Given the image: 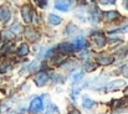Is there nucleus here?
<instances>
[{
	"instance_id": "17",
	"label": "nucleus",
	"mask_w": 128,
	"mask_h": 114,
	"mask_svg": "<svg viewBox=\"0 0 128 114\" xmlns=\"http://www.w3.org/2000/svg\"><path fill=\"white\" fill-rule=\"evenodd\" d=\"M20 31H24V30H22V26H21L20 24H18V22L14 24V25L10 27V32H11L12 35H16V34H19Z\"/></svg>"
},
{
	"instance_id": "27",
	"label": "nucleus",
	"mask_w": 128,
	"mask_h": 114,
	"mask_svg": "<svg viewBox=\"0 0 128 114\" xmlns=\"http://www.w3.org/2000/svg\"><path fill=\"white\" fill-rule=\"evenodd\" d=\"M123 75L128 78V67H123Z\"/></svg>"
},
{
	"instance_id": "26",
	"label": "nucleus",
	"mask_w": 128,
	"mask_h": 114,
	"mask_svg": "<svg viewBox=\"0 0 128 114\" xmlns=\"http://www.w3.org/2000/svg\"><path fill=\"white\" fill-rule=\"evenodd\" d=\"M68 114H81L80 113V111H77V109H75V108H72L70 112H68Z\"/></svg>"
},
{
	"instance_id": "25",
	"label": "nucleus",
	"mask_w": 128,
	"mask_h": 114,
	"mask_svg": "<svg viewBox=\"0 0 128 114\" xmlns=\"http://www.w3.org/2000/svg\"><path fill=\"white\" fill-rule=\"evenodd\" d=\"M36 1V4L40 6V7H45L46 5H47V2H46V0H35Z\"/></svg>"
},
{
	"instance_id": "3",
	"label": "nucleus",
	"mask_w": 128,
	"mask_h": 114,
	"mask_svg": "<svg viewBox=\"0 0 128 114\" xmlns=\"http://www.w3.org/2000/svg\"><path fill=\"white\" fill-rule=\"evenodd\" d=\"M57 51L62 55H70V53H74L75 52V48L72 46V43L70 42H62L57 46Z\"/></svg>"
},
{
	"instance_id": "20",
	"label": "nucleus",
	"mask_w": 128,
	"mask_h": 114,
	"mask_svg": "<svg viewBox=\"0 0 128 114\" xmlns=\"http://www.w3.org/2000/svg\"><path fill=\"white\" fill-rule=\"evenodd\" d=\"M82 106H84V108H86V109H90V108H92V107L94 106V101H92V99H90V98H85Z\"/></svg>"
},
{
	"instance_id": "18",
	"label": "nucleus",
	"mask_w": 128,
	"mask_h": 114,
	"mask_svg": "<svg viewBox=\"0 0 128 114\" xmlns=\"http://www.w3.org/2000/svg\"><path fill=\"white\" fill-rule=\"evenodd\" d=\"M84 68H85V71H87V72H92L93 70H96V68H97V65H96L94 62L87 61V62L85 63V66H84Z\"/></svg>"
},
{
	"instance_id": "6",
	"label": "nucleus",
	"mask_w": 128,
	"mask_h": 114,
	"mask_svg": "<svg viewBox=\"0 0 128 114\" xmlns=\"http://www.w3.org/2000/svg\"><path fill=\"white\" fill-rule=\"evenodd\" d=\"M55 7L60 11H68L70 10V1L68 0H56Z\"/></svg>"
},
{
	"instance_id": "24",
	"label": "nucleus",
	"mask_w": 128,
	"mask_h": 114,
	"mask_svg": "<svg viewBox=\"0 0 128 114\" xmlns=\"http://www.w3.org/2000/svg\"><path fill=\"white\" fill-rule=\"evenodd\" d=\"M101 4H106V5H113L116 4V0H100Z\"/></svg>"
},
{
	"instance_id": "10",
	"label": "nucleus",
	"mask_w": 128,
	"mask_h": 114,
	"mask_svg": "<svg viewBox=\"0 0 128 114\" xmlns=\"http://www.w3.org/2000/svg\"><path fill=\"white\" fill-rule=\"evenodd\" d=\"M124 81H122V79H117V81H113V82H111L110 84H106L104 86V89H107V91H113V89H116V88H120V87H122V86H124Z\"/></svg>"
},
{
	"instance_id": "9",
	"label": "nucleus",
	"mask_w": 128,
	"mask_h": 114,
	"mask_svg": "<svg viewBox=\"0 0 128 114\" xmlns=\"http://www.w3.org/2000/svg\"><path fill=\"white\" fill-rule=\"evenodd\" d=\"M25 36H26V38H28L29 41L35 42V41L39 38V32H38L36 30H34V29H26V30H25Z\"/></svg>"
},
{
	"instance_id": "23",
	"label": "nucleus",
	"mask_w": 128,
	"mask_h": 114,
	"mask_svg": "<svg viewBox=\"0 0 128 114\" xmlns=\"http://www.w3.org/2000/svg\"><path fill=\"white\" fill-rule=\"evenodd\" d=\"M9 68H10V65L6 63V62H4L2 65H0V72H2V73H5L6 70H9Z\"/></svg>"
},
{
	"instance_id": "12",
	"label": "nucleus",
	"mask_w": 128,
	"mask_h": 114,
	"mask_svg": "<svg viewBox=\"0 0 128 114\" xmlns=\"http://www.w3.org/2000/svg\"><path fill=\"white\" fill-rule=\"evenodd\" d=\"M72 46H74V48H75V50H82L84 47L87 46V41H86L85 38L78 37V38H76V40L74 41Z\"/></svg>"
},
{
	"instance_id": "22",
	"label": "nucleus",
	"mask_w": 128,
	"mask_h": 114,
	"mask_svg": "<svg viewBox=\"0 0 128 114\" xmlns=\"http://www.w3.org/2000/svg\"><path fill=\"white\" fill-rule=\"evenodd\" d=\"M39 67H40V63H39V62H32V63L30 65L29 70H30V72H34V71H36Z\"/></svg>"
},
{
	"instance_id": "13",
	"label": "nucleus",
	"mask_w": 128,
	"mask_h": 114,
	"mask_svg": "<svg viewBox=\"0 0 128 114\" xmlns=\"http://www.w3.org/2000/svg\"><path fill=\"white\" fill-rule=\"evenodd\" d=\"M16 53H18V56H26V55L29 53V46H28L26 43H21V45L19 46Z\"/></svg>"
},
{
	"instance_id": "5",
	"label": "nucleus",
	"mask_w": 128,
	"mask_h": 114,
	"mask_svg": "<svg viewBox=\"0 0 128 114\" xmlns=\"http://www.w3.org/2000/svg\"><path fill=\"white\" fill-rule=\"evenodd\" d=\"M97 61L100 65H103V66H108L111 63H113L114 61V57L113 56H110V55H106V53H102L97 57Z\"/></svg>"
},
{
	"instance_id": "8",
	"label": "nucleus",
	"mask_w": 128,
	"mask_h": 114,
	"mask_svg": "<svg viewBox=\"0 0 128 114\" xmlns=\"http://www.w3.org/2000/svg\"><path fill=\"white\" fill-rule=\"evenodd\" d=\"M11 16V12H10V9L8 6H1L0 7V21L5 22L10 19Z\"/></svg>"
},
{
	"instance_id": "14",
	"label": "nucleus",
	"mask_w": 128,
	"mask_h": 114,
	"mask_svg": "<svg viewBox=\"0 0 128 114\" xmlns=\"http://www.w3.org/2000/svg\"><path fill=\"white\" fill-rule=\"evenodd\" d=\"M117 17H120V14H118L117 11H107V12L104 14V19H106L107 21H113V20H116Z\"/></svg>"
},
{
	"instance_id": "28",
	"label": "nucleus",
	"mask_w": 128,
	"mask_h": 114,
	"mask_svg": "<svg viewBox=\"0 0 128 114\" xmlns=\"http://www.w3.org/2000/svg\"><path fill=\"white\" fill-rule=\"evenodd\" d=\"M123 1H124V2H123V5H124V7H126V9H127V10H128V0H123Z\"/></svg>"
},
{
	"instance_id": "11",
	"label": "nucleus",
	"mask_w": 128,
	"mask_h": 114,
	"mask_svg": "<svg viewBox=\"0 0 128 114\" xmlns=\"http://www.w3.org/2000/svg\"><path fill=\"white\" fill-rule=\"evenodd\" d=\"M90 19L94 22H100L101 21V11L98 7H93L92 11H90Z\"/></svg>"
},
{
	"instance_id": "19",
	"label": "nucleus",
	"mask_w": 128,
	"mask_h": 114,
	"mask_svg": "<svg viewBox=\"0 0 128 114\" xmlns=\"http://www.w3.org/2000/svg\"><path fill=\"white\" fill-rule=\"evenodd\" d=\"M12 36H14V35L10 32V30H2V31H1V38H2L4 41H9V40H11Z\"/></svg>"
},
{
	"instance_id": "1",
	"label": "nucleus",
	"mask_w": 128,
	"mask_h": 114,
	"mask_svg": "<svg viewBox=\"0 0 128 114\" xmlns=\"http://www.w3.org/2000/svg\"><path fill=\"white\" fill-rule=\"evenodd\" d=\"M42 108H44L42 99H41L40 97H36V98H34V99L31 101L29 111H30L31 114H39L41 111H42Z\"/></svg>"
},
{
	"instance_id": "2",
	"label": "nucleus",
	"mask_w": 128,
	"mask_h": 114,
	"mask_svg": "<svg viewBox=\"0 0 128 114\" xmlns=\"http://www.w3.org/2000/svg\"><path fill=\"white\" fill-rule=\"evenodd\" d=\"M32 15H34L32 7H31L29 4H28V5H24V6L21 7V16H22V19H24V21H25L26 24L32 22Z\"/></svg>"
},
{
	"instance_id": "16",
	"label": "nucleus",
	"mask_w": 128,
	"mask_h": 114,
	"mask_svg": "<svg viewBox=\"0 0 128 114\" xmlns=\"http://www.w3.org/2000/svg\"><path fill=\"white\" fill-rule=\"evenodd\" d=\"M48 21H50L52 25H60V24L62 22V19H61L60 16H56V15L51 14V15L48 16Z\"/></svg>"
},
{
	"instance_id": "15",
	"label": "nucleus",
	"mask_w": 128,
	"mask_h": 114,
	"mask_svg": "<svg viewBox=\"0 0 128 114\" xmlns=\"http://www.w3.org/2000/svg\"><path fill=\"white\" fill-rule=\"evenodd\" d=\"M86 87V82L85 81H80V82H76V86H75V88H74V92H72V94L75 96V94H77V93H80V91Z\"/></svg>"
},
{
	"instance_id": "21",
	"label": "nucleus",
	"mask_w": 128,
	"mask_h": 114,
	"mask_svg": "<svg viewBox=\"0 0 128 114\" xmlns=\"http://www.w3.org/2000/svg\"><path fill=\"white\" fill-rule=\"evenodd\" d=\"M84 72H78V73H75L74 76H72V79H74V82L76 83V82H80V81H82V78H84Z\"/></svg>"
},
{
	"instance_id": "4",
	"label": "nucleus",
	"mask_w": 128,
	"mask_h": 114,
	"mask_svg": "<svg viewBox=\"0 0 128 114\" xmlns=\"http://www.w3.org/2000/svg\"><path fill=\"white\" fill-rule=\"evenodd\" d=\"M91 36H92V38L94 40L96 46H98V47H103V46L106 45V36H104L102 32H92Z\"/></svg>"
},
{
	"instance_id": "7",
	"label": "nucleus",
	"mask_w": 128,
	"mask_h": 114,
	"mask_svg": "<svg viewBox=\"0 0 128 114\" xmlns=\"http://www.w3.org/2000/svg\"><path fill=\"white\" fill-rule=\"evenodd\" d=\"M47 81H48V76H47V73H45V72H40V73H38V75H36L35 83H36V86H38V87H42V86H45Z\"/></svg>"
}]
</instances>
